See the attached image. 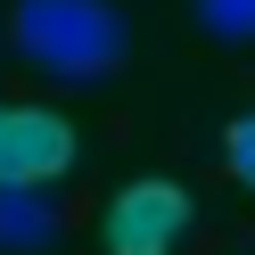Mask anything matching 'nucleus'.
Returning <instances> with one entry per match:
<instances>
[{"label": "nucleus", "mask_w": 255, "mask_h": 255, "mask_svg": "<svg viewBox=\"0 0 255 255\" xmlns=\"http://www.w3.org/2000/svg\"><path fill=\"white\" fill-rule=\"evenodd\" d=\"M17 50L50 83H107L132 50V25L116 17V0H17Z\"/></svg>", "instance_id": "nucleus-1"}, {"label": "nucleus", "mask_w": 255, "mask_h": 255, "mask_svg": "<svg viewBox=\"0 0 255 255\" xmlns=\"http://www.w3.org/2000/svg\"><path fill=\"white\" fill-rule=\"evenodd\" d=\"M189 189L181 181H165V173H148V181H124L116 198H107V214H99V239H107V255H173V239L189 231Z\"/></svg>", "instance_id": "nucleus-2"}, {"label": "nucleus", "mask_w": 255, "mask_h": 255, "mask_svg": "<svg viewBox=\"0 0 255 255\" xmlns=\"http://www.w3.org/2000/svg\"><path fill=\"white\" fill-rule=\"evenodd\" d=\"M74 148L83 140L58 107H0V189H50Z\"/></svg>", "instance_id": "nucleus-3"}, {"label": "nucleus", "mask_w": 255, "mask_h": 255, "mask_svg": "<svg viewBox=\"0 0 255 255\" xmlns=\"http://www.w3.org/2000/svg\"><path fill=\"white\" fill-rule=\"evenodd\" d=\"M66 214H58L50 189H0V255H41L58 247Z\"/></svg>", "instance_id": "nucleus-4"}, {"label": "nucleus", "mask_w": 255, "mask_h": 255, "mask_svg": "<svg viewBox=\"0 0 255 255\" xmlns=\"http://www.w3.org/2000/svg\"><path fill=\"white\" fill-rule=\"evenodd\" d=\"M214 41H255V0H189Z\"/></svg>", "instance_id": "nucleus-5"}, {"label": "nucleus", "mask_w": 255, "mask_h": 255, "mask_svg": "<svg viewBox=\"0 0 255 255\" xmlns=\"http://www.w3.org/2000/svg\"><path fill=\"white\" fill-rule=\"evenodd\" d=\"M222 156H231V173L255 189V107H247V116H231V132H222Z\"/></svg>", "instance_id": "nucleus-6"}]
</instances>
